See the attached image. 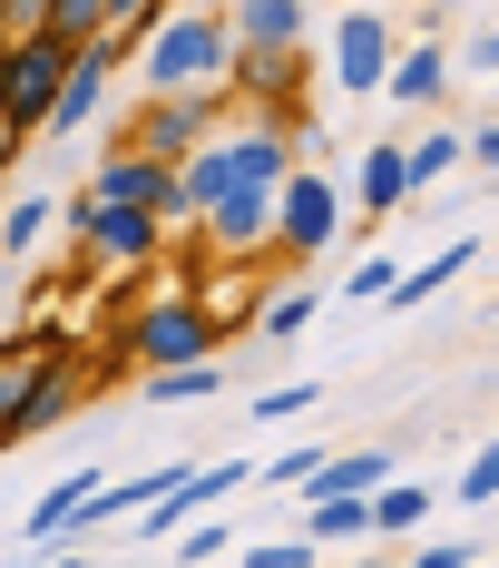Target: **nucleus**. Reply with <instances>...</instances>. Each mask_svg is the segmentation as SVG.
Wrapping results in <instances>:
<instances>
[{
  "mask_svg": "<svg viewBox=\"0 0 499 568\" xmlns=\"http://www.w3.org/2000/svg\"><path fill=\"white\" fill-rule=\"evenodd\" d=\"M383 480H391V452H343V460H324L304 490H343V500H373Z\"/></svg>",
  "mask_w": 499,
  "mask_h": 568,
  "instance_id": "obj_17",
  "label": "nucleus"
},
{
  "mask_svg": "<svg viewBox=\"0 0 499 568\" xmlns=\"http://www.w3.org/2000/svg\"><path fill=\"white\" fill-rule=\"evenodd\" d=\"M225 40H235V59H294L304 10H294V0H245V10L225 20Z\"/></svg>",
  "mask_w": 499,
  "mask_h": 568,
  "instance_id": "obj_10",
  "label": "nucleus"
},
{
  "mask_svg": "<svg viewBox=\"0 0 499 568\" xmlns=\"http://www.w3.org/2000/svg\"><path fill=\"white\" fill-rule=\"evenodd\" d=\"M225 490H245V460H206V470H166V490L138 510V539H176V519L225 500Z\"/></svg>",
  "mask_w": 499,
  "mask_h": 568,
  "instance_id": "obj_6",
  "label": "nucleus"
},
{
  "mask_svg": "<svg viewBox=\"0 0 499 568\" xmlns=\"http://www.w3.org/2000/svg\"><path fill=\"white\" fill-rule=\"evenodd\" d=\"M10 158H20V128H10V118H0V168H10Z\"/></svg>",
  "mask_w": 499,
  "mask_h": 568,
  "instance_id": "obj_30",
  "label": "nucleus"
},
{
  "mask_svg": "<svg viewBox=\"0 0 499 568\" xmlns=\"http://www.w3.org/2000/svg\"><path fill=\"white\" fill-rule=\"evenodd\" d=\"M460 500H470V510H490V500H499V452H480L470 470H460Z\"/></svg>",
  "mask_w": 499,
  "mask_h": 568,
  "instance_id": "obj_24",
  "label": "nucleus"
},
{
  "mask_svg": "<svg viewBox=\"0 0 499 568\" xmlns=\"http://www.w3.org/2000/svg\"><path fill=\"white\" fill-rule=\"evenodd\" d=\"M383 69H391V30L373 20V10H353V20L333 30V79L363 99V89H383Z\"/></svg>",
  "mask_w": 499,
  "mask_h": 568,
  "instance_id": "obj_9",
  "label": "nucleus"
},
{
  "mask_svg": "<svg viewBox=\"0 0 499 568\" xmlns=\"http://www.w3.org/2000/svg\"><path fill=\"white\" fill-rule=\"evenodd\" d=\"M353 196H363V216H391V206H411V176H401V148H373V158L353 168Z\"/></svg>",
  "mask_w": 499,
  "mask_h": 568,
  "instance_id": "obj_15",
  "label": "nucleus"
},
{
  "mask_svg": "<svg viewBox=\"0 0 499 568\" xmlns=\"http://www.w3.org/2000/svg\"><path fill=\"white\" fill-rule=\"evenodd\" d=\"M391 275H401L391 255H373V265H353V275H343V304H383V294H391Z\"/></svg>",
  "mask_w": 499,
  "mask_h": 568,
  "instance_id": "obj_22",
  "label": "nucleus"
},
{
  "mask_svg": "<svg viewBox=\"0 0 499 568\" xmlns=\"http://www.w3.org/2000/svg\"><path fill=\"white\" fill-rule=\"evenodd\" d=\"M206 226H216V245H235V255H245V245H265V235H275V196L235 186L225 206H206Z\"/></svg>",
  "mask_w": 499,
  "mask_h": 568,
  "instance_id": "obj_13",
  "label": "nucleus"
},
{
  "mask_svg": "<svg viewBox=\"0 0 499 568\" xmlns=\"http://www.w3.org/2000/svg\"><path fill=\"white\" fill-rule=\"evenodd\" d=\"M89 500H99V470H69V480H59L50 500H40V510L20 519V539H30V549H59L69 529H89Z\"/></svg>",
  "mask_w": 499,
  "mask_h": 568,
  "instance_id": "obj_12",
  "label": "nucleus"
},
{
  "mask_svg": "<svg viewBox=\"0 0 499 568\" xmlns=\"http://www.w3.org/2000/svg\"><path fill=\"white\" fill-rule=\"evenodd\" d=\"M69 393H79L69 363H59V353H30V393H20V412H10V442H40L59 412H69Z\"/></svg>",
  "mask_w": 499,
  "mask_h": 568,
  "instance_id": "obj_11",
  "label": "nucleus"
},
{
  "mask_svg": "<svg viewBox=\"0 0 499 568\" xmlns=\"http://www.w3.org/2000/svg\"><path fill=\"white\" fill-rule=\"evenodd\" d=\"M470 255H480V245H470V235H450V245L431 255V265H411V275H391V294H383V304H401V314H411V304H431V294H441L450 275H470Z\"/></svg>",
  "mask_w": 499,
  "mask_h": 568,
  "instance_id": "obj_14",
  "label": "nucleus"
},
{
  "mask_svg": "<svg viewBox=\"0 0 499 568\" xmlns=\"http://www.w3.org/2000/svg\"><path fill=\"white\" fill-rule=\"evenodd\" d=\"M128 353H147V373H186V363L216 353V324H206L196 304H147V314L128 324Z\"/></svg>",
  "mask_w": 499,
  "mask_h": 568,
  "instance_id": "obj_4",
  "label": "nucleus"
},
{
  "mask_svg": "<svg viewBox=\"0 0 499 568\" xmlns=\"http://www.w3.org/2000/svg\"><path fill=\"white\" fill-rule=\"evenodd\" d=\"M109 69H118V40H89V50H69V69H59V99H50V118H40V138H69V128H89L99 89H109Z\"/></svg>",
  "mask_w": 499,
  "mask_h": 568,
  "instance_id": "obj_8",
  "label": "nucleus"
},
{
  "mask_svg": "<svg viewBox=\"0 0 499 568\" xmlns=\"http://www.w3.org/2000/svg\"><path fill=\"white\" fill-rule=\"evenodd\" d=\"M353 568H383V559H353Z\"/></svg>",
  "mask_w": 499,
  "mask_h": 568,
  "instance_id": "obj_32",
  "label": "nucleus"
},
{
  "mask_svg": "<svg viewBox=\"0 0 499 568\" xmlns=\"http://www.w3.org/2000/svg\"><path fill=\"white\" fill-rule=\"evenodd\" d=\"M147 30H157V40H147V89H157V99H206V79L235 59L216 10H166Z\"/></svg>",
  "mask_w": 499,
  "mask_h": 568,
  "instance_id": "obj_1",
  "label": "nucleus"
},
{
  "mask_svg": "<svg viewBox=\"0 0 499 568\" xmlns=\"http://www.w3.org/2000/svg\"><path fill=\"white\" fill-rule=\"evenodd\" d=\"M40 568H89V559H79V549H59V559H40Z\"/></svg>",
  "mask_w": 499,
  "mask_h": 568,
  "instance_id": "obj_31",
  "label": "nucleus"
},
{
  "mask_svg": "<svg viewBox=\"0 0 499 568\" xmlns=\"http://www.w3.org/2000/svg\"><path fill=\"white\" fill-rule=\"evenodd\" d=\"M441 79H450V59L431 50V40H421V50H411V59H391V69H383V89H391V99H401V109H411V99H431Z\"/></svg>",
  "mask_w": 499,
  "mask_h": 568,
  "instance_id": "obj_18",
  "label": "nucleus"
},
{
  "mask_svg": "<svg viewBox=\"0 0 499 568\" xmlns=\"http://www.w3.org/2000/svg\"><path fill=\"white\" fill-rule=\"evenodd\" d=\"M59 216L89 235V255H109V265H147V255L166 245V226H157V216H128V206H89V196H69Z\"/></svg>",
  "mask_w": 499,
  "mask_h": 568,
  "instance_id": "obj_7",
  "label": "nucleus"
},
{
  "mask_svg": "<svg viewBox=\"0 0 499 568\" xmlns=\"http://www.w3.org/2000/svg\"><path fill=\"white\" fill-rule=\"evenodd\" d=\"M216 393V363H186V373H147V402H166V412H176V402H206Z\"/></svg>",
  "mask_w": 499,
  "mask_h": 568,
  "instance_id": "obj_20",
  "label": "nucleus"
},
{
  "mask_svg": "<svg viewBox=\"0 0 499 568\" xmlns=\"http://www.w3.org/2000/svg\"><path fill=\"white\" fill-rule=\"evenodd\" d=\"M411 568H480V549H470V539H421Z\"/></svg>",
  "mask_w": 499,
  "mask_h": 568,
  "instance_id": "obj_25",
  "label": "nucleus"
},
{
  "mask_svg": "<svg viewBox=\"0 0 499 568\" xmlns=\"http://www.w3.org/2000/svg\"><path fill=\"white\" fill-rule=\"evenodd\" d=\"M206 118H216V99H147L138 128H128V158H147V168H186V158L206 148Z\"/></svg>",
  "mask_w": 499,
  "mask_h": 568,
  "instance_id": "obj_3",
  "label": "nucleus"
},
{
  "mask_svg": "<svg viewBox=\"0 0 499 568\" xmlns=\"http://www.w3.org/2000/svg\"><path fill=\"white\" fill-rule=\"evenodd\" d=\"M363 519H373L383 539H411V529L431 519V490H421V480H383V490L363 500Z\"/></svg>",
  "mask_w": 499,
  "mask_h": 568,
  "instance_id": "obj_16",
  "label": "nucleus"
},
{
  "mask_svg": "<svg viewBox=\"0 0 499 568\" xmlns=\"http://www.w3.org/2000/svg\"><path fill=\"white\" fill-rule=\"evenodd\" d=\"M245 568H314L304 539H265V549H245Z\"/></svg>",
  "mask_w": 499,
  "mask_h": 568,
  "instance_id": "obj_27",
  "label": "nucleus"
},
{
  "mask_svg": "<svg viewBox=\"0 0 499 568\" xmlns=\"http://www.w3.org/2000/svg\"><path fill=\"white\" fill-rule=\"evenodd\" d=\"M333 226H343L333 176H284V186H275V235H265V245H284V255H324Z\"/></svg>",
  "mask_w": 499,
  "mask_h": 568,
  "instance_id": "obj_5",
  "label": "nucleus"
},
{
  "mask_svg": "<svg viewBox=\"0 0 499 568\" xmlns=\"http://www.w3.org/2000/svg\"><path fill=\"white\" fill-rule=\"evenodd\" d=\"M50 226H59V206H50V196H10V206H0V255H30V245H40Z\"/></svg>",
  "mask_w": 499,
  "mask_h": 568,
  "instance_id": "obj_19",
  "label": "nucleus"
},
{
  "mask_svg": "<svg viewBox=\"0 0 499 568\" xmlns=\"http://www.w3.org/2000/svg\"><path fill=\"white\" fill-rule=\"evenodd\" d=\"M20 393H30V353H20V343H0V442H10V412H20Z\"/></svg>",
  "mask_w": 499,
  "mask_h": 568,
  "instance_id": "obj_21",
  "label": "nucleus"
},
{
  "mask_svg": "<svg viewBox=\"0 0 499 568\" xmlns=\"http://www.w3.org/2000/svg\"><path fill=\"white\" fill-rule=\"evenodd\" d=\"M59 69H69V50H59L50 30H30V40L0 50V118H10L20 138H40V118H50V99H59Z\"/></svg>",
  "mask_w": 499,
  "mask_h": 568,
  "instance_id": "obj_2",
  "label": "nucleus"
},
{
  "mask_svg": "<svg viewBox=\"0 0 499 568\" xmlns=\"http://www.w3.org/2000/svg\"><path fill=\"white\" fill-rule=\"evenodd\" d=\"M304 324H314V294H275V304H265V334L275 343H294Z\"/></svg>",
  "mask_w": 499,
  "mask_h": 568,
  "instance_id": "obj_23",
  "label": "nucleus"
},
{
  "mask_svg": "<svg viewBox=\"0 0 499 568\" xmlns=\"http://www.w3.org/2000/svg\"><path fill=\"white\" fill-rule=\"evenodd\" d=\"M216 549H225V529H216V519H196V529L176 539V559H186V568H196V559H216Z\"/></svg>",
  "mask_w": 499,
  "mask_h": 568,
  "instance_id": "obj_29",
  "label": "nucleus"
},
{
  "mask_svg": "<svg viewBox=\"0 0 499 568\" xmlns=\"http://www.w3.org/2000/svg\"><path fill=\"white\" fill-rule=\"evenodd\" d=\"M294 412H314V383H284V393L255 402V422H294Z\"/></svg>",
  "mask_w": 499,
  "mask_h": 568,
  "instance_id": "obj_26",
  "label": "nucleus"
},
{
  "mask_svg": "<svg viewBox=\"0 0 499 568\" xmlns=\"http://www.w3.org/2000/svg\"><path fill=\"white\" fill-rule=\"evenodd\" d=\"M314 470H324V452H284L275 470H265V480H275V490H304V480H314Z\"/></svg>",
  "mask_w": 499,
  "mask_h": 568,
  "instance_id": "obj_28",
  "label": "nucleus"
}]
</instances>
